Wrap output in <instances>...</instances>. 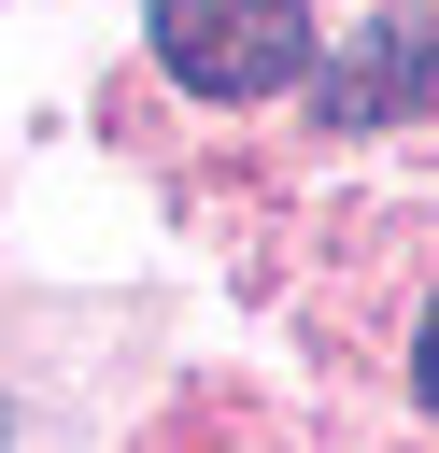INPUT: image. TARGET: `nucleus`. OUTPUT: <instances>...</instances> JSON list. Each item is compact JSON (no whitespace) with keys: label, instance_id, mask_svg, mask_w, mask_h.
<instances>
[{"label":"nucleus","instance_id":"7ed1b4c3","mask_svg":"<svg viewBox=\"0 0 439 453\" xmlns=\"http://www.w3.org/2000/svg\"><path fill=\"white\" fill-rule=\"evenodd\" d=\"M411 396H425V411H439V311H425V326H411Z\"/></svg>","mask_w":439,"mask_h":453},{"label":"nucleus","instance_id":"f03ea898","mask_svg":"<svg viewBox=\"0 0 439 453\" xmlns=\"http://www.w3.org/2000/svg\"><path fill=\"white\" fill-rule=\"evenodd\" d=\"M312 113H326V127H397V113H439V0H411V14L354 28V42L326 57Z\"/></svg>","mask_w":439,"mask_h":453},{"label":"nucleus","instance_id":"f257e3e1","mask_svg":"<svg viewBox=\"0 0 439 453\" xmlns=\"http://www.w3.org/2000/svg\"><path fill=\"white\" fill-rule=\"evenodd\" d=\"M142 28L184 99H283L312 71V0H142Z\"/></svg>","mask_w":439,"mask_h":453}]
</instances>
